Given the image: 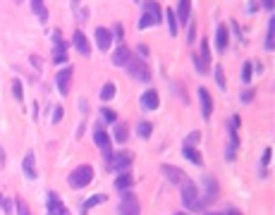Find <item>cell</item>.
Returning a JSON list of instances; mask_svg holds the SVG:
<instances>
[{
    "instance_id": "6da1fadb",
    "label": "cell",
    "mask_w": 275,
    "mask_h": 215,
    "mask_svg": "<svg viewBox=\"0 0 275 215\" xmlns=\"http://www.w3.org/2000/svg\"><path fill=\"white\" fill-rule=\"evenodd\" d=\"M124 70H127V74L134 76L136 82H151V70H148V64H146V60L144 58H139V55H130V60L124 62Z\"/></svg>"
},
{
    "instance_id": "7a4b0ae2",
    "label": "cell",
    "mask_w": 275,
    "mask_h": 215,
    "mask_svg": "<svg viewBox=\"0 0 275 215\" xmlns=\"http://www.w3.org/2000/svg\"><path fill=\"white\" fill-rule=\"evenodd\" d=\"M94 182V168L91 165H79L74 170L70 172V177H67V184L72 186V189H84L88 184Z\"/></svg>"
},
{
    "instance_id": "3957f363",
    "label": "cell",
    "mask_w": 275,
    "mask_h": 215,
    "mask_svg": "<svg viewBox=\"0 0 275 215\" xmlns=\"http://www.w3.org/2000/svg\"><path fill=\"white\" fill-rule=\"evenodd\" d=\"M182 204H184V208H189V210H204L201 198H198V186L194 182H189V180L182 184Z\"/></svg>"
},
{
    "instance_id": "277c9868",
    "label": "cell",
    "mask_w": 275,
    "mask_h": 215,
    "mask_svg": "<svg viewBox=\"0 0 275 215\" xmlns=\"http://www.w3.org/2000/svg\"><path fill=\"white\" fill-rule=\"evenodd\" d=\"M118 215H142L139 198L132 192H122V201L118 206Z\"/></svg>"
},
{
    "instance_id": "5b68a950",
    "label": "cell",
    "mask_w": 275,
    "mask_h": 215,
    "mask_svg": "<svg viewBox=\"0 0 275 215\" xmlns=\"http://www.w3.org/2000/svg\"><path fill=\"white\" fill-rule=\"evenodd\" d=\"M242 120L237 115H232L230 122H228V132H230V144H228V160H234V153H237V146H240V136H237V127H240Z\"/></svg>"
},
{
    "instance_id": "8992f818",
    "label": "cell",
    "mask_w": 275,
    "mask_h": 215,
    "mask_svg": "<svg viewBox=\"0 0 275 215\" xmlns=\"http://www.w3.org/2000/svg\"><path fill=\"white\" fill-rule=\"evenodd\" d=\"M130 165H132V153H127V150L112 153V158L106 162V168H108L110 172H124Z\"/></svg>"
},
{
    "instance_id": "52a82bcc",
    "label": "cell",
    "mask_w": 275,
    "mask_h": 215,
    "mask_svg": "<svg viewBox=\"0 0 275 215\" xmlns=\"http://www.w3.org/2000/svg\"><path fill=\"white\" fill-rule=\"evenodd\" d=\"M204 186H206V192H204V196H201V206L208 208L210 204L218 201V182H216L213 177H204Z\"/></svg>"
},
{
    "instance_id": "ba28073f",
    "label": "cell",
    "mask_w": 275,
    "mask_h": 215,
    "mask_svg": "<svg viewBox=\"0 0 275 215\" xmlns=\"http://www.w3.org/2000/svg\"><path fill=\"white\" fill-rule=\"evenodd\" d=\"M194 62H196V72H201V74L208 72V67H210V46H208L206 38L201 41V50H198V58H194Z\"/></svg>"
},
{
    "instance_id": "9c48e42d",
    "label": "cell",
    "mask_w": 275,
    "mask_h": 215,
    "mask_svg": "<svg viewBox=\"0 0 275 215\" xmlns=\"http://www.w3.org/2000/svg\"><path fill=\"white\" fill-rule=\"evenodd\" d=\"M196 96H198V103H201V115H204V120H208L213 115V96H210V91L204 88V86H198Z\"/></svg>"
},
{
    "instance_id": "30bf717a",
    "label": "cell",
    "mask_w": 275,
    "mask_h": 215,
    "mask_svg": "<svg viewBox=\"0 0 275 215\" xmlns=\"http://www.w3.org/2000/svg\"><path fill=\"white\" fill-rule=\"evenodd\" d=\"M94 141H96V146L103 150V160L108 162L112 158V148H110V136L103 132V129H96L94 132Z\"/></svg>"
},
{
    "instance_id": "8fae6325",
    "label": "cell",
    "mask_w": 275,
    "mask_h": 215,
    "mask_svg": "<svg viewBox=\"0 0 275 215\" xmlns=\"http://www.w3.org/2000/svg\"><path fill=\"white\" fill-rule=\"evenodd\" d=\"M46 210H48V215H70L67 213L65 204L60 201V196L55 192L48 194V198H46Z\"/></svg>"
},
{
    "instance_id": "7c38bea8",
    "label": "cell",
    "mask_w": 275,
    "mask_h": 215,
    "mask_svg": "<svg viewBox=\"0 0 275 215\" xmlns=\"http://www.w3.org/2000/svg\"><path fill=\"white\" fill-rule=\"evenodd\" d=\"M160 172L168 177L170 184H180V186H182V184L187 182V174L180 170V168H175V165H160Z\"/></svg>"
},
{
    "instance_id": "4fadbf2b",
    "label": "cell",
    "mask_w": 275,
    "mask_h": 215,
    "mask_svg": "<svg viewBox=\"0 0 275 215\" xmlns=\"http://www.w3.org/2000/svg\"><path fill=\"white\" fill-rule=\"evenodd\" d=\"M72 74H74V70L72 67H65V70H60L58 76H55V82H58V91L67 96L70 94V84H72Z\"/></svg>"
},
{
    "instance_id": "5bb4252c",
    "label": "cell",
    "mask_w": 275,
    "mask_h": 215,
    "mask_svg": "<svg viewBox=\"0 0 275 215\" xmlns=\"http://www.w3.org/2000/svg\"><path fill=\"white\" fill-rule=\"evenodd\" d=\"M53 38H55L53 62H58V64L67 62V55H65V50H67V46H70V43H65V41H62V38H60V32H53Z\"/></svg>"
},
{
    "instance_id": "9a60e30c",
    "label": "cell",
    "mask_w": 275,
    "mask_h": 215,
    "mask_svg": "<svg viewBox=\"0 0 275 215\" xmlns=\"http://www.w3.org/2000/svg\"><path fill=\"white\" fill-rule=\"evenodd\" d=\"M96 46H98V50L106 53L110 46H112V32L106 29V26H98V29H96Z\"/></svg>"
},
{
    "instance_id": "2e32d148",
    "label": "cell",
    "mask_w": 275,
    "mask_h": 215,
    "mask_svg": "<svg viewBox=\"0 0 275 215\" xmlns=\"http://www.w3.org/2000/svg\"><path fill=\"white\" fill-rule=\"evenodd\" d=\"M144 14H148V17L154 20V26L163 22V10H160V5H158L156 0H146V2H144Z\"/></svg>"
},
{
    "instance_id": "e0dca14e",
    "label": "cell",
    "mask_w": 275,
    "mask_h": 215,
    "mask_svg": "<svg viewBox=\"0 0 275 215\" xmlns=\"http://www.w3.org/2000/svg\"><path fill=\"white\" fill-rule=\"evenodd\" d=\"M228 41H230L228 24H218V29H216V48H218L220 53H225V50H228Z\"/></svg>"
},
{
    "instance_id": "ac0fdd59",
    "label": "cell",
    "mask_w": 275,
    "mask_h": 215,
    "mask_svg": "<svg viewBox=\"0 0 275 215\" xmlns=\"http://www.w3.org/2000/svg\"><path fill=\"white\" fill-rule=\"evenodd\" d=\"M189 12H192V0H177V24H187L189 22Z\"/></svg>"
},
{
    "instance_id": "d6986e66",
    "label": "cell",
    "mask_w": 275,
    "mask_h": 215,
    "mask_svg": "<svg viewBox=\"0 0 275 215\" xmlns=\"http://www.w3.org/2000/svg\"><path fill=\"white\" fill-rule=\"evenodd\" d=\"M158 106H160L158 91H156V88H148V91L142 96V108H144V110H156Z\"/></svg>"
},
{
    "instance_id": "ffe728a7",
    "label": "cell",
    "mask_w": 275,
    "mask_h": 215,
    "mask_svg": "<svg viewBox=\"0 0 275 215\" xmlns=\"http://www.w3.org/2000/svg\"><path fill=\"white\" fill-rule=\"evenodd\" d=\"M72 41H74V48H77V53L79 55H84V58H86L88 53H91V48H88V41H86V36H84V34L79 32H74V36H72Z\"/></svg>"
},
{
    "instance_id": "44dd1931",
    "label": "cell",
    "mask_w": 275,
    "mask_h": 215,
    "mask_svg": "<svg viewBox=\"0 0 275 215\" xmlns=\"http://www.w3.org/2000/svg\"><path fill=\"white\" fill-rule=\"evenodd\" d=\"M132 184H134V177L124 170V172L118 174V180H115V189H118V192H130V189H132Z\"/></svg>"
},
{
    "instance_id": "7402d4cb",
    "label": "cell",
    "mask_w": 275,
    "mask_h": 215,
    "mask_svg": "<svg viewBox=\"0 0 275 215\" xmlns=\"http://www.w3.org/2000/svg\"><path fill=\"white\" fill-rule=\"evenodd\" d=\"M106 201H108V196H106V194H94L91 198H86V201L82 204V215H86L91 208H96V206L106 204Z\"/></svg>"
},
{
    "instance_id": "603a6c76",
    "label": "cell",
    "mask_w": 275,
    "mask_h": 215,
    "mask_svg": "<svg viewBox=\"0 0 275 215\" xmlns=\"http://www.w3.org/2000/svg\"><path fill=\"white\" fill-rule=\"evenodd\" d=\"M130 55H132V50H130L124 43H120V48L112 53V64H118V67H124V62L130 60Z\"/></svg>"
},
{
    "instance_id": "cb8c5ba5",
    "label": "cell",
    "mask_w": 275,
    "mask_h": 215,
    "mask_svg": "<svg viewBox=\"0 0 275 215\" xmlns=\"http://www.w3.org/2000/svg\"><path fill=\"white\" fill-rule=\"evenodd\" d=\"M22 168H24V174H26L29 180H36V156H34L32 150H29V153L24 156Z\"/></svg>"
},
{
    "instance_id": "d4e9b609",
    "label": "cell",
    "mask_w": 275,
    "mask_h": 215,
    "mask_svg": "<svg viewBox=\"0 0 275 215\" xmlns=\"http://www.w3.org/2000/svg\"><path fill=\"white\" fill-rule=\"evenodd\" d=\"M130 136V127L124 124V122H115V129H112V136L110 139H115L118 144H124Z\"/></svg>"
},
{
    "instance_id": "484cf974",
    "label": "cell",
    "mask_w": 275,
    "mask_h": 215,
    "mask_svg": "<svg viewBox=\"0 0 275 215\" xmlns=\"http://www.w3.org/2000/svg\"><path fill=\"white\" fill-rule=\"evenodd\" d=\"M182 153H184V158H187L189 162H194V165H201V162H204L201 153H198L194 146H182Z\"/></svg>"
},
{
    "instance_id": "4316f807",
    "label": "cell",
    "mask_w": 275,
    "mask_h": 215,
    "mask_svg": "<svg viewBox=\"0 0 275 215\" xmlns=\"http://www.w3.org/2000/svg\"><path fill=\"white\" fill-rule=\"evenodd\" d=\"M264 48H266V50H273V48H275V20L268 22V34H266Z\"/></svg>"
},
{
    "instance_id": "83f0119b",
    "label": "cell",
    "mask_w": 275,
    "mask_h": 215,
    "mask_svg": "<svg viewBox=\"0 0 275 215\" xmlns=\"http://www.w3.org/2000/svg\"><path fill=\"white\" fill-rule=\"evenodd\" d=\"M165 20H168V32L170 36H177V17L172 10H165Z\"/></svg>"
},
{
    "instance_id": "f1b7e54d",
    "label": "cell",
    "mask_w": 275,
    "mask_h": 215,
    "mask_svg": "<svg viewBox=\"0 0 275 215\" xmlns=\"http://www.w3.org/2000/svg\"><path fill=\"white\" fill-rule=\"evenodd\" d=\"M32 10L38 14V20H48V10H46V5H44V0H32Z\"/></svg>"
},
{
    "instance_id": "f546056e",
    "label": "cell",
    "mask_w": 275,
    "mask_h": 215,
    "mask_svg": "<svg viewBox=\"0 0 275 215\" xmlns=\"http://www.w3.org/2000/svg\"><path fill=\"white\" fill-rule=\"evenodd\" d=\"M151 132H154V124H151V122H139V127H136L139 139H148V136H151Z\"/></svg>"
},
{
    "instance_id": "4dcf8cb0",
    "label": "cell",
    "mask_w": 275,
    "mask_h": 215,
    "mask_svg": "<svg viewBox=\"0 0 275 215\" xmlns=\"http://www.w3.org/2000/svg\"><path fill=\"white\" fill-rule=\"evenodd\" d=\"M112 96H115V84H112V82H108V84L100 88V100H110Z\"/></svg>"
},
{
    "instance_id": "1f68e13d",
    "label": "cell",
    "mask_w": 275,
    "mask_h": 215,
    "mask_svg": "<svg viewBox=\"0 0 275 215\" xmlns=\"http://www.w3.org/2000/svg\"><path fill=\"white\" fill-rule=\"evenodd\" d=\"M252 72H254L252 62H244L242 64V84H252Z\"/></svg>"
},
{
    "instance_id": "d6a6232c",
    "label": "cell",
    "mask_w": 275,
    "mask_h": 215,
    "mask_svg": "<svg viewBox=\"0 0 275 215\" xmlns=\"http://www.w3.org/2000/svg\"><path fill=\"white\" fill-rule=\"evenodd\" d=\"M100 118L106 120V122H115V120H118V112L110 110V108H100Z\"/></svg>"
},
{
    "instance_id": "836d02e7",
    "label": "cell",
    "mask_w": 275,
    "mask_h": 215,
    "mask_svg": "<svg viewBox=\"0 0 275 215\" xmlns=\"http://www.w3.org/2000/svg\"><path fill=\"white\" fill-rule=\"evenodd\" d=\"M12 94H14V98L22 103L24 96H22V82H20V79H14V82H12Z\"/></svg>"
},
{
    "instance_id": "e575fe53",
    "label": "cell",
    "mask_w": 275,
    "mask_h": 215,
    "mask_svg": "<svg viewBox=\"0 0 275 215\" xmlns=\"http://www.w3.org/2000/svg\"><path fill=\"white\" fill-rule=\"evenodd\" d=\"M216 84L220 88H225V72H222V67H216Z\"/></svg>"
},
{
    "instance_id": "d590c367",
    "label": "cell",
    "mask_w": 275,
    "mask_h": 215,
    "mask_svg": "<svg viewBox=\"0 0 275 215\" xmlns=\"http://www.w3.org/2000/svg\"><path fill=\"white\" fill-rule=\"evenodd\" d=\"M198 141H201V134H198V132H192L187 136V141H184V146H196Z\"/></svg>"
},
{
    "instance_id": "8d00e7d4",
    "label": "cell",
    "mask_w": 275,
    "mask_h": 215,
    "mask_svg": "<svg viewBox=\"0 0 275 215\" xmlns=\"http://www.w3.org/2000/svg\"><path fill=\"white\" fill-rule=\"evenodd\" d=\"M146 26H154V20H151L148 14H142V20H139V29H146Z\"/></svg>"
},
{
    "instance_id": "74e56055",
    "label": "cell",
    "mask_w": 275,
    "mask_h": 215,
    "mask_svg": "<svg viewBox=\"0 0 275 215\" xmlns=\"http://www.w3.org/2000/svg\"><path fill=\"white\" fill-rule=\"evenodd\" d=\"M17 213L20 215H32L29 213V206L24 204V201H17Z\"/></svg>"
},
{
    "instance_id": "f35d334b",
    "label": "cell",
    "mask_w": 275,
    "mask_h": 215,
    "mask_svg": "<svg viewBox=\"0 0 275 215\" xmlns=\"http://www.w3.org/2000/svg\"><path fill=\"white\" fill-rule=\"evenodd\" d=\"M252 98H254V91H252V88H246V91L242 94V98H240V100H242V103H252Z\"/></svg>"
},
{
    "instance_id": "ab89813d",
    "label": "cell",
    "mask_w": 275,
    "mask_h": 215,
    "mask_svg": "<svg viewBox=\"0 0 275 215\" xmlns=\"http://www.w3.org/2000/svg\"><path fill=\"white\" fill-rule=\"evenodd\" d=\"M270 156H273V148H266V150H264V158H261V162H264V165H268V162H270Z\"/></svg>"
},
{
    "instance_id": "60d3db41",
    "label": "cell",
    "mask_w": 275,
    "mask_h": 215,
    "mask_svg": "<svg viewBox=\"0 0 275 215\" xmlns=\"http://www.w3.org/2000/svg\"><path fill=\"white\" fill-rule=\"evenodd\" d=\"M62 120V108H55V112H53V122H60Z\"/></svg>"
},
{
    "instance_id": "b9f144b4",
    "label": "cell",
    "mask_w": 275,
    "mask_h": 215,
    "mask_svg": "<svg viewBox=\"0 0 275 215\" xmlns=\"http://www.w3.org/2000/svg\"><path fill=\"white\" fill-rule=\"evenodd\" d=\"M136 53H139V58H148V48H146V46H139Z\"/></svg>"
},
{
    "instance_id": "7bdbcfd3",
    "label": "cell",
    "mask_w": 275,
    "mask_h": 215,
    "mask_svg": "<svg viewBox=\"0 0 275 215\" xmlns=\"http://www.w3.org/2000/svg\"><path fill=\"white\" fill-rule=\"evenodd\" d=\"M194 34H196V26H194V24H189V36H187V38H189V43L194 41Z\"/></svg>"
},
{
    "instance_id": "ee69618b",
    "label": "cell",
    "mask_w": 275,
    "mask_h": 215,
    "mask_svg": "<svg viewBox=\"0 0 275 215\" xmlns=\"http://www.w3.org/2000/svg\"><path fill=\"white\" fill-rule=\"evenodd\" d=\"M261 2H264L266 10H273V0H261Z\"/></svg>"
},
{
    "instance_id": "f6af8a7d",
    "label": "cell",
    "mask_w": 275,
    "mask_h": 215,
    "mask_svg": "<svg viewBox=\"0 0 275 215\" xmlns=\"http://www.w3.org/2000/svg\"><path fill=\"white\" fill-rule=\"evenodd\" d=\"M115 34H118V41L122 43V26H120V24H118V26H115Z\"/></svg>"
},
{
    "instance_id": "bcb514c9",
    "label": "cell",
    "mask_w": 275,
    "mask_h": 215,
    "mask_svg": "<svg viewBox=\"0 0 275 215\" xmlns=\"http://www.w3.org/2000/svg\"><path fill=\"white\" fill-rule=\"evenodd\" d=\"M225 215H242V213H237V210H228Z\"/></svg>"
},
{
    "instance_id": "7dc6e473",
    "label": "cell",
    "mask_w": 275,
    "mask_h": 215,
    "mask_svg": "<svg viewBox=\"0 0 275 215\" xmlns=\"http://www.w3.org/2000/svg\"><path fill=\"white\" fill-rule=\"evenodd\" d=\"M204 215H225V213H204Z\"/></svg>"
},
{
    "instance_id": "c3c4849f",
    "label": "cell",
    "mask_w": 275,
    "mask_h": 215,
    "mask_svg": "<svg viewBox=\"0 0 275 215\" xmlns=\"http://www.w3.org/2000/svg\"><path fill=\"white\" fill-rule=\"evenodd\" d=\"M177 215H184V213H177Z\"/></svg>"
}]
</instances>
